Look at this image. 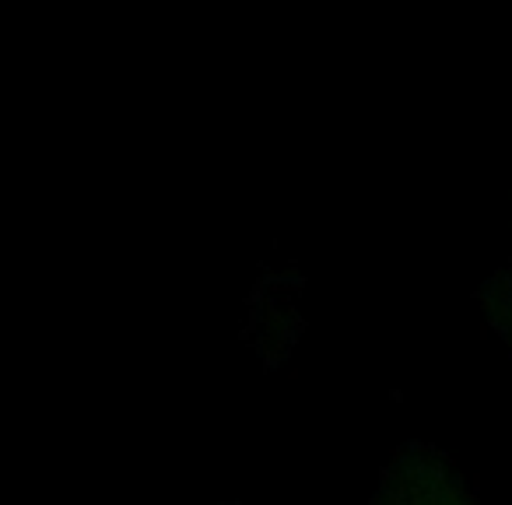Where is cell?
<instances>
[{
    "label": "cell",
    "instance_id": "obj_1",
    "mask_svg": "<svg viewBox=\"0 0 512 505\" xmlns=\"http://www.w3.org/2000/svg\"><path fill=\"white\" fill-rule=\"evenodd\" d=\"M372 505H477V498L453 467L425 449H411L386 470Z\"/></svg>",
    "mask_w": 512,
    "mask_h": 505
}]
</instances>
